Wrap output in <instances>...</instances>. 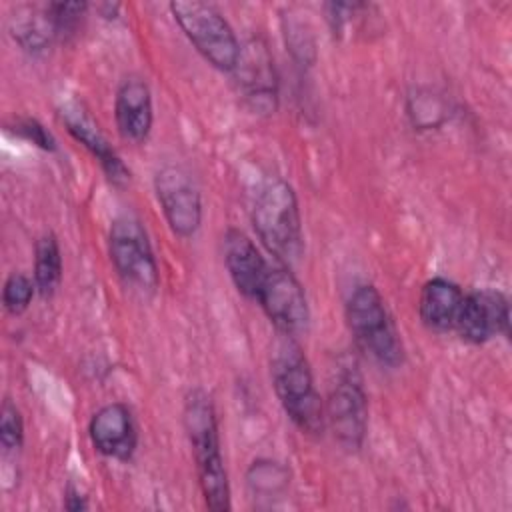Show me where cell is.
<instances>
[{
	"instance_id": "6da1fadb",
	"label": "cell",
	"mask_w": 512,
	"mask_h": 512,
	"mask_svg": "<svg viewBox=\"0 0 512 512\" xmlns=\"http://www.w3.org/2000/svg\"><path fill=\"white\" fill-rule=\"evenodd\" d=\"M182 424L194 454L198 484L206 506L214 512L230 510V482L220 450L218 418L208 392L194 388L186 394Z\"/></svg>"
},
{
	"instance_id": "7a4b0ae2",
	"label": "cell",
	"mask_w": 512,
	"mask_h": 512,
	"mask_svg": "<svg viewBox=\"0 0 512 512\" xmlns=\"http://www.w3.org/2000/svg\"><path fill=\"white\" fill-rule=\"evenodd\" d=\"M270 376L282 410L294 426L308 436L322 434L326 426L324 402L314 386L310 364L294 340L280 334L270 352Z\"/></svg>"
},
{
	"instance_id": "3957f363",
	"label": "cell",
	"mask_w": 512,
	"mask_h": 512,
	"mask_svg": "<svg viewBox=\"0 0 512 512\" xmlns=\"http://www.w3.org/2000/svg\"><path fill=\"white\" fill-rule=\"evenodd\" d=\"M252 226L276 262L288 266L304 250L302 216L294 188L282 178L262 182L252 204Z\"/></svg>"
},
{
	"instance_id": "277c9868",
	"label": "cell",
	"mask_w": 512,
	"mask_h": 512,
	"mask_svg": "<svg viewBox=\"0 0 512 512\" xmlns=\"http://www.w3.org/2000/svg\"><path fill=\"white\" fill-rule=\"evenodd\" d=\"M346 322L358 348L376 364L396 368L404 360L400 334L388 314L380 292L372 284H360L346 300Z\"/></svg>"
},
{
	"instance_id": "5b68a950",
	"label": "cell",
	"mask_w": 512,
	"mask_h": 512,
	"mask_svg": "<svg viewBox=\"0 0 512 512\" xmlns=\"http://www.w3.org/2000/svg\"><path fill=\"white\" fill-rule=\"evenodd\" d=\"M170 12L196 48V52L216 70L234 72L242 54L240 42L228 20L210 4L204 2H170Z\"/></svg>"
},
{
	"instance_id": "8992f818",
	"label": "cell",
	"mask_w": 512,
	"mask_h": 512,
	"mask_svg": "<svg viewBox=\"0 0 512 512\" xmlns=\"http://www.w3.org/2000/svg\"><path fill=\"white\" fill-rule=\"evenodd\" d=\"M108 252L120 280L132 292L148 298L158 290L160 272L144 226L130 216L116 218L108 234Z\"/></svg>"
},
{
	"instance_id": "52a82bcc",
	"label": "cell",
	"mask_w": 512,
	"mask_h": 512,
	"mask_svg": "<svg viewBox=\"0 0 512 512\" xmlns=\"http://www.w3.org/2000/svg\"><path fill=\"white\" fill-rule=\"evenodd\" d=\"M326 424L334 440L346 452H358L364 446L368 430V398L356 370L346 368L330 386L324 404Z\"/></svg>"
},
{
	"instance_id": "ba28073f",
	"label": "cell",
	"mask_w": 512,
	"mask_h": 512,
	"mask_svg": "<svg viewBox=\"0 0 512 512\" xmlns=\"http://www.w3.org/2000/svg\"><path fill=\"white\" fill-rule=\"evenodd\" d=\"M256 302L262 306L268 320L276 326L278 334L296 338L308 330V298L302 284L288 266L280 262L268 266Z\"/></svg>"
},
{
	"instance_id": "9c48e42d",
	"label": "cell",
	"mask_w": 512,
	"mask_h": 512,
	"mask_svg": "<svg viewBox=\"0 0 512 512\" xmlns=\"http://www.w3.org/2000/svg\"><path fill=\"white\" fill-rule=\"evenodd\" d=\"M154 190L170 230L190 238L202 224V196L192 174L182 166H164L154 176Z\"/></svg>"
},
{
	"instance_id": "30bf717a",
	"label": "cell",
	"mask_w": 512,
	"mask_h": 512,
	"mask_svg": "<svg viewBox=\"0 0 512 512\" xmlns=\"http://www.w3.org/2000/svg\"><path fill=\"white\" fill-rule=\"evenodd\" d=\"M508 300L498 290H474L464 294L456 332L468 344H484L498 334H508Z\"/></svg>"
},
{
	"instance_id": "8fae6325",
	"label": "cell",
	"mask_w": 512,
	"mask_h": 512,
	"mask_svg": "<svg viewBox=\"0 0 512 512\" xmlns=\"http://www.w3.org/2000/svg\"><path fill=\"white\" fill-rule=\"evenodd\" d=\"M94 450L106 458L126 462L138 446V430L132 412L122 402H110L94 412L88 424Z\"/></svg>"
},
{
	"instance_id": "7c38bea8",
	"label": "cell",
	"mask_w": 512,
	"mask_h": 512,
	"mask_svg": "<svg viewBox=\"0 0 512 512\" xmlns=\"http://www.w3.org/2000/svg\"><path fill=\"white\" fill-rule=\"evenodd\" d=\"M62 122L70 136L80 142L102 166L104 174L108 176L110 182L114 184H126L130 180V170L124 166L116 150L110 146L106 136L100 132L98 124L92 120V116L78 104V102H68L60 110Z\"/></svg>"
},
{
	"instance_id": "4fadbf2b",
	"label": "cell",
	"mask_w": 512,
	"mask_h": 512,
	"mask_svg": "<svg viewBox=\"0 0 512 512\" xmlns=\"http://www.w3.org/2000/svg\"><path fill=\"white\" fill-rule=\"evenodd\" d=\"M114 118L120 136L132 144H142L154 122L152 94L142 78H126L114 96Z\"/></svg>"
},
{
	"instance_id": "5bb4252c",
	"label": "cell",
	"mask_w": 512,
	"mask_h": 512,
	"mask_svg": "<svg viewBox=\"0 0 512 512\" xmlns=\"http://www.w3.org/2000/svg\"><path fill=\"white\" fill-rule=\"evenodd\" d=\"M224 264L236 290L242 296L256 300L270 264L256 244L238 228H230L224 234Z\"/></svg>"
},
{
	"instance_id": "9a60e30c",
	"label": "cell",
	"mask_w": 512,
	"mask_h": 512,
	"mask_svg": "<svg viewBox=\"0 0 512 512\" xmlns=\"http://www.w3.org/2000/svg\"><path fill=\"white\" fill-rule=\"evenodd\" d=\"M462 302V288L448 278L436 276L430 278L420 290L418 316L428 330L444 334L456 328Z\"/></svg>"
},
{
	"instance_id": "2e32d148",
	"label": "cell",
	"mask_w": 512,
	"mask_h": 512,
	"mask_svg": "<svg viewBox=\"0 0 512 512\" xmlns=\"http://www.w3.org/2000/svg\"><path fill=\"white\" fill-rule=\"evenodd\" d=\"M238 76L242 82L244 96L252 104L254 110L270 112L276 106V80L272 60L264 48L248 50V54H240L238 60Z\"/></svg>"
},
{
	"instance_id": "e0dca14e",
	"label": "cell",
	"mask_w": 512,
	"mask_h": 512,
	"mask_svg": "<svg viewBox=\"0 0 512 512\" xmlns=\"http://www.w3.org/2000/svg\"><path fill=\"white\" fill-rule=\"evenodd\" d=\"M62 280V254L54 234L38 238L34 248V284L40 296L48 298L56 292Z\"/></svg>"
},
{
	"instance_id": "ac0fdd59",
	"label": "cell",
	"mask_w": 512,
	"mask_h": 512,
	"mask_svg": "<svg viewBox=\"0 0 512 512\" xmlns=\"http://www.w3.org/2000/svg\"><path fill=\"white\" fill-rule=\"evenodd\" d=\"M36 292V284L32 278H28L24 272H12L2 288V304L6 308V312L18 316L22 314Z\"/></svg>"
},
{
	"instance_id": "d6986e66",
	"label": "cell",
	"mask_w": 512,
	"mask_h": 512,
	"mask_svg": "<svg viewBox=\"0 0 512 512\" xmlns=\"http://www.w3.org/2000/svg\"><path fill=\"white\" fill-rule=\"evenodd\" d=\"M24 442V422L20 410L10 402L4 400L0 408V444L4 452H16L22 448Z\"/></svg>"
},
{
	"instance_id": "ffe728a7",
	"label": "cell",
	"mask_w": 512,
	"mask_h": 512,
	"mask_svg": "<svg viewBox=\"0 0 512 512\" xmlns=\"http://www.w3.org/2000/svg\"><path fill=\"white\" fill-rule=\"evenodd\" d=\"M286 470L272 460H258L248 472V484L254 492H274L286 486Z\"/></svg>"
},
{
	"instance_id": "44dd1931",
	"label": "cell",
	"mask_w": 512,
	"mask_h": 512,
	"mask_svg": "<svg viewBox=\"0 0 512 512\" xmlns=\"http://www.w3.org/2000/svg\"><path fill=\"white\" fill-rule=\"evenodd\" d=\"M86 8L88 6L84 2H52L46 6V14L56 34H70L76 30Z\"/></svg>"
},
{
	"instance_id": "7402d4cb",
	"label": "cell",
	"mask_w": 512,
	"mask_h": 512,
	"mask_svg": "<svg viewBox=\"0 0 512 512\" xmlns=\"http://www.w3.org/2000/svg\"><path fill=\"white\" fill-rule=\"evenodd\" d=\"M16 130L26 140H30L32 144H36V146H40L44 150H52L54 148V138L36 120H22V122H18Z\"/></svg>"
},
{
	"instance_id": "603a6c76",
	"label": "cell",
	"mask_w": 512,
	"mask_h": 512,
	"mask_svg": "<svg viewBox=\"0 0 512 512\" xmlns=\"http://www.w3.org/2000/svg\"><path fill=\"white\" fill-rule=\"evenodd\" d=\"M64 506L68 510H86L88 508V502L86 498L80 494V490H76L74 486H68L66 488V496H64Z\"/></svg>"
}]
</instances>
